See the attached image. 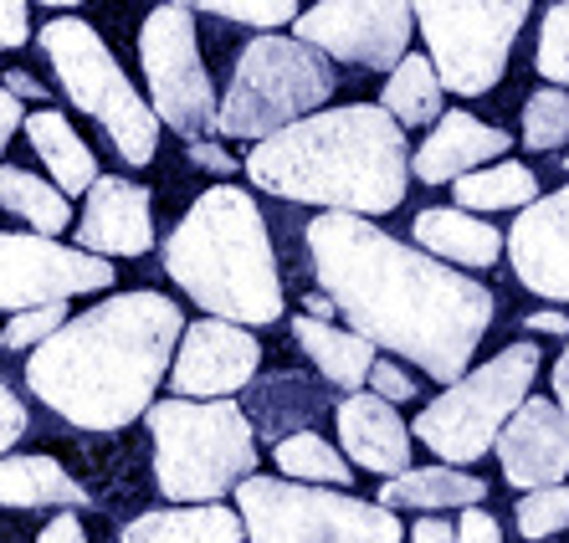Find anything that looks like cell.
Instances as JSON below:
<instances>
[{"label":"cell","mask_w":569,"mask_h":543,"mask_svg":"<svg viewBox=\"0 0 569 543\" xmlns=\"http://www.w3.org/2000/svg\"><path fill=\"white\" fill-rule=\"evenodd\" d=\"M272 462L292 482H323V487H349L355 482V462L318 431H282L278 446H272Z\"/></svg>","instance_id":"f1b7e54d"},{"label":"cell","mask_w":569,"mask_h":543,"mask_svg":"<svg viewBox=\"0 0 569 543\" xmlns=\"http://www.w3.org/2000/svg\"><path fill=\"white\" fill-rule=\"evenodd\" d=\"M139 62H144L149 108L159 113V123L180 133L186 144L206 139L216 129V88L200 62L196 16L186 6L159 0V11H149V21L139 27Z\"/></svg>","instance_id":"8fae6325"},{"label":"cell","mask_w":569,"mask_h":543,"mask_svg":"<svg viewBox=\"0 0 569 543\" xmlns=\"http://www.w3.org/2000/svg\"><path fill=\"white\" fill-rule=\"evenodd\" d=\"M370 390L380 400H390V405H400V400H416V380L400 370L396 359H375V364H370Z\"/></svg>","instance_id":"e575fe53"},{"label":"cell","mask_w":569,"mask_h":543,"mask_svg":"<svg viewBox=\"0 0 569 543\" xmlns=\"http://www.w3.org/2000/svg\"><path fill=\"white\" fill-rule=\"evenodd\" d=\"M303 313H313V319H339V313H333V298H329V292H313V298L303 303Z\"/></svg>","instance_id":"bcb514c9"},{"label":"cell","mask_w":569,"mask_h":543,"mask_svg":"<svg viewBox=\"0 0 569 543\" xmlns=\"http://www.w3.org/2000/svg\"><path fill=\"white\" fill-rule=\"evenodd\" d=\"M164 272L211 319L247 329L282 319L278 252L262 205L237 185H211L164 237Z\"/></svg>","instance_id":"277c9868"},{"label":"cell","mask_w":569,"mask_h":543,"mask_svg":"<svg viewBox=\"0 0 569 543\" xmlns=\"http://www.w3.org/2000/svg\"><path fill=\"white\" fill-rule=\"evenodd\" d=\"M411 543H457V523H447V517H421V523H411Z\"/></svg>","instance_id":"b9f144b4"},{"label":"cell","mask_w":569,"mask_h":543,"mask_svg":"<svg viewBox=\"0 0 569 543\" xmlns=\"http://www.w3.org/2000/svg\"><path fill=\"white\" fill-rule=\"evenodd\" d=\"M119 543H247V523L226 503H174L123 523Z\"/></svg>","instance_id":"44dd1931"},{"label":"cell","mask_w":569,"mask_h":543,"mask_svg":"<svg viewBox=\"0 0 569 543\" xmlns=\"http://www.w3.org/2000/svg\"><path fill=\"white\" fill-rule=\"evenodd\" d=\"M103 288H113V257L57 247L41 231H0V313L72 303L82 292Z\"/></svg>","instance_id":"4fadbf2b"},{"label":"cell","mask_w":569,"mask_h":543,"mask_svg":"<svg viewBox=\"0 0 569 543\" xmlns=\"http://www.w3.org/2000/svg\"><path fill=\"white\" fill-rule=\"evenodd\" d=\"M339 88V72L318 47L298 37H267L247 41L231 72V88L216 103V133L221 139H267V133L288 129L303 113L323 108Z\"/></svg>","instance_id":"8992f818"},{"label":"cell","mask_w":569,"mask_h":543,"mask_svg":"<svg viewBox=\"0 0 569 543\" xmlns=\"http://www.w3.org/2000/svg\"><path fill=\"white\" fill-rule=\"evenodd\" d=\"M523 329H529V333H555V339H565V333H569V319L559 313V308H539V313H529V319H523Z\"/></svg>","instance_id":"7bdbcfd3"},{"label":"cell","mask_w":569,"mask_h":543,"mask_svg":"<svg viewBox=\"0 0 569 543\" xmlns=\"http://www.w3.org/2000/svg\"><path fill=\"white\" fill-rule=\"evenodd\" d=\"M72 319L67 313V303H37V308H21L11 323H6V333H0V344L6 349H37L47 333H57L62 323Z\"/></svg>","instance_id":"836d02e7"},{"label":"cell","mask_w":569,"mask_h":543,"mask_svg":"<svg viewBox=\"0 0 569 543\" xmlns=\"http://www.w3.org/2000/svg\"><path fill=\"white\" fill-rule=\"evenodd\" d=\"M144 421L154 441V487L170 503H221L257 472V425L237 400H154Z\"/></svg>","instance_id":"5b68a950"},{"label":"cell","mask_w":569,"mask_h":543,"mask_svg":"<svg viewBox=\"0 0 569 543\" xmlns=\"http://www.w3.org/2000/svg\"><path fill=\"white\" fill-rule=\"evenodd\" d=\"M555 405L569 415V344H565V354L555 359Z\"/></svg>","instance_id":"ee69618b"},{"label":"cell","mask_w":569,"mask_h":543,"mask_svg":"<svg viewBox=\"0 0 569 543\" xmlns=\"http://www.w3.org/2000/svg\"><path fill=\"white\" fill-rule=\"evenodd\" d=\"M247 180L278 200L349 215H390L411 185V144L380 103L313 108L257 139Z\"/></svg>","instance_id":"3957f363"},{"label":"cell","mask_w":569,"mask_h":543,"mask_svg":"<svg viewBox=\"0 0 569 543\" xmlns=\"http://www.w3.org/2000/svg\"><path fill=\"white\" fill-rule=\"evenodd\" d=\"M164 6H186V11H211L221 21H237V27H288L298 16V0H164Z\"/></svg>","instance_id":"1f68e13d"},{"label":"cell","mask_w":569,"mask_h":543,"mask_svg":"<svg viewBox=\"0 0 569 543\" xmlns=\"http://www.w3.org/2000/svg\"><path fill=\"white\" fill-rule=\"evenodd\" d=\"M533 72L555 88H569V0H555L539 21V52H533Z\"/></svg>","instance_id":"d6a6232c"},{"label":"cell","mask_w":569,"mask_h":543,"mask_svg":"<svg viewBox=\"0 0 569 543\" xmlns=\"http://www.w3.org/2000/svg\"><path fill=\"white\" fill-rule=\"evenodd\" d=\"M411 237L421 252L441 257L451 267H472V272H488L503 257V231L492 221H482L477 211H462V205H431V211H421L411 225Z\"/></svg>","instance_id":"ffe728a7"},{"label":"cell","mask_w":569,"mask_h":543,"mask_svg":"<svg viewBox=\"0 0 569 543\" xmlns=\"http://www.w3.org/2000/svg\"><path fill=\"white\" fill-rule=\"evenodd\" d=\"M37 543H88V533H82V517L78 513H57L52 523L37 533Z\"/></svg>","instance_id":"60d3db41"},{"label":"cell","mask_w":569,"mask_h":543,"mask_svg":"<svg viewBox=\"0 0 569 543\" xmlns=\"http://www.w3.org/2000/svg\"><path fill=\"white\" fill-rule=\"evenodd\" d=\"M190 164H200V170H211V174H231L241 170L231 154H226L221 144H211V139H190Z\"/></svg>","instance_id":"f35d334b"},{"label":"cell","mask_w":569,"mask_h":543,"mask_svg":"<svg viewBox=\"0 0 569 543\" xmlns=\"http://www.w3.org/2000/svg\"><path fill=\"white\" fill-rule=\"evenodd\" d=\"M31 41V0H0V52Z\"/></svg>","instance_id":"d590c367"},{"label":"cell","mask_w":569,"mask_h":543,"mask_svg":"<svg viewBox=\"0 0 569 543\" xmlns=\"http://www.w3.org/2000/svg\"><path fill=\"white\" fill-rule=\"evenodd\" d=\"M513 278L549 303H569V185L533 195L503 241Z\"/></svg>","instance_id":"9a60e30c"},{"label":"cell","mask_w":569,"mask_h":543,"mask_svg":"<svg viewBox=\"0 0 569 543\" xmlns=\"http://www.w3.org/2000/svg\"><path fill=\"white\" fill-rule=\"evenodd\" d=\"M333 425H339V446H345V456L355 466H365V472H380V477H390V472H400V466H411V425L396 415V405L390 400H380L370 390H349L345 400H339V411H333Z\"/></svg>","instance_id":"ac0fdd59"},{"label":"cell","mask_w":569,"mask_h":543,"mask_svg":"<svg viewBox=\"0 0 569 543\" xmlns=\"http://www.w3.org/2000/svg\"><path fill=\"white\" fill-rule=\"evenodd\" d=\"M6 88H11L16 98H41V82L27 78V72H6Z\"/></svg>","instance_id":"f6af8a7d"},{"label":"cell","mask_w":569,"mask_h":543,"mask_svg":"<svg viewBox=\"0 0 569 543\" xmlns=\"http://www.w3.org/2000/svg\"><path fill=\"white\" fill-rule=\"evenodd\" d=\"M482 497H488V482L462 472V466H451V462L400 466V472H390V482L380 487L385 507H421V513H441V507L462 513V507L482 503Z\"/></svg>","instance_id":"7402d4cb"},{"label":"cell","mask_w":569,"mask_h":543,"mask_svg":"<svg viewBox=\"0 0 569 543\" xmlns=\"http://www.w3.org/2000/svg\"><path fill=\"white\" fill-rule=\"evenodd\" d=\"M513 523L529 543H543L569 529V482H549V487H529L513 507Z\"/></svg>","instance_id":"4dcf8cb0"},{"label":"cell","mask_w":569,"mask_h":543,"mask_svg":"<svg viewBox=\"0 0 569 543\" xmlns=\"http://www.w3.org/2000/svg\"><path fill=\"white\" fill-rule=\"evenodd\" d=\"M0 349H6V344H0Z\"/></svg>","instance_id":"c3c4849f"},{"label":"cell","mask_w":569,"mask_h":543,"mask_svg":"<svg viewBox=\"0 0 569 543\" xmlns=\"http://www.w3.org/2000/svg\"><path fill=\"white\" fill-rule=\"evenodd\" d=\"M78 247L98 257H144L154 247V211L149 190L123 174H98L82 200Z\"/></svg>","instance_id":"e0dca14e"},{"label":"cell","mask_w":569,"mask_h":543,"mask_svg":"<svg viewBox=\"0 0 569 543\" xmlns=\"http://www.w3.org/2000/svg\"><path fill=\"white\" fill-rule=\"evenodd\" d=\"M441 103H447V88H441L437 67H431L426 52H406L396 67H390L380 108L400 123V129H426V123H437Z\"/></svg>","instance_id":"484cf974"},{"label":"cell","mask_w":569,"mask_h":543,"mask_svg":"<svg viewBox=\"0 0 569 543\" xmlns=\"http://www.w3.org/2000/svg\"><path fill=\"white\" fill-rule=\"evenodd\" d=\"M0 507H88V487L67 477L52 456L0 451Z\"/></svg>","instance_id":"d4e9b609"},{"label":"cell","mask_w":569,"mask_h":543,"mask_svg":"<svg viewBox=\"0 0 569 543\" xmlns=\"http://www.w3.org/2000/svg\"><path fill=\"white\" fill-rule=\"evenodd\" d=\"M262 370V344H257L247 323L231 319H206L180 329V344L170 359V390L190 400H216V395H237L257 380Z\"/></svg>","instance_id":"5bb4252c"},{"label":"cell","mask_w":569,"mask_h":543,"mask_svg":"<svg viewBox=\"0 0 569 543\" xmlns=\"http://www.w3.org/2000/svg\"><path fill=\"white\" fill-rule=\"evenodd\" d=\"M27 405H21V400H16V390H6V384H0V451H11L16 441L27 436Z\"/></svg>","instance_id":"74e56055"},{"label":"cell","mask_w":569,"mask_h":543,"mask_svg":"<svg viewBox=\"0 0 569 543\" xmlns=\"http://www.w3.org/2000/svg\"><path fill=\"white\" fill-rule=\"evenodd\" d=\"M180 329L186 313L164 292H113L31 349V395L82 431H123L154 405Z\"/></svg>","instance_id":"7a4b0ae2"},{"label":"cell","mask_w":569,"mask_h":543,"mask_svg":"<svg viewBox=\"0 0 569 543\" xmlns=\"http://www.w3.org/2000/svg\"><path fill=\"white\" fill-rule=\"evenodd\" d=\"M237 513L252 543H400L406 529L385 503H365L323 482H278L247 472L237 482Z\"/></svg>","instance_id":"52a82bcc"},{"label":"cell","mask_w":569,"mask_h":543,"mask_svg":"<svg viewBox=\"0 0 569 543\" xmlns=\"http://www.w3.org/2000/svg\"><path fill=\"white\" fill-rule=\"evenodd\" d=\"M0 205L11 215H21L41 237H62L67 225H72V205H67L62 190L47 185L31 170H16V164H0Z\"/></svg>","instance_id":"83f0119b"},{"label":"cell","mask_w":569,"mask_h":543,"mask_svg":"<svg viewBox=\"0 0 569 543\" xmlns=\"http://www.w3.org/2000/svg\"><path fill=\"white\" fill-rule=\"evenodd\" d=\"M41 6H82V0H41Z\"/></svg>","instance_id":"7dc6e473"},{"label":"cell","mask_w":569,"mask_h":543,"mask_svg":"<svg viewBox=\"0 0 569 543\" xmlns=\"http://www.w3.org/2000/svg\"><path fill=\"white\" fill-rule=\"evenodd\" d=\"M318 288L333 298V313L375 349L411 359L431 380L451 384L472 364L482 333L492 329L498 298L451 262L406 247L375 225V215L323 211L308 225Z\"/></svg>","instance_id":"6da1fadb"},{"label":"cell","mask_w":569,"mask_h":543,"mask_svg":"<svg viewBox=\"0 0 569 543\" xmlns=\"http://www.w3.org/2000/svg\"><path fill=\"white\" fill-rule=\"evenodd\" d=\"M41 52L52 62L62 93L103 123V133L113 139V149L123 154V164H149L159 149V113L133 93V82L123 78V67L113 62L108 41L98 37L88 21L78 16H57L41 27Z\"/></svg>","instance_id":"9c48e42d"},{"label":"cell","mask_w":569,"mask_h":543,"mask_svg":"<svg viewBox=\"0 0 569 543\" xmlns=\"http://www.w3.org/2000/svg\"><path fill=\"white\" fill-rule=\"evenodd\" d=\"M292 339H298V349L313 359V370L323 374L329 384H339V390H359V384L370 380L375 344L365 339V333L333 329L329 319L303 313V319H292Z\"/></svg>","instance_id":"cb8c5ba5"},{"label":"cell","mask_w":569,"mask_h":543,"mask_svg":"<svg viewBox=\"0 0 569 543\" xmlns=\"http://www.w3.org/2000/svg\"><path fill=\"white\" fill-rule=\"evenodd\" d=\"M508 149H513V133L508 129H492V123L472 119L462 108H451V113H441L431 123L426 144L411 154V174L421 185H451L457 174L477 170V164L503 160Z\"/></svg>","instance_id":"d6986e66"},{"label":"cell","mask_w":569,"mask_h":543,"mask_svg":"<svg viewBox=\"0 0 569 543\" xmlns=\"http://www.w3.org/2000/svg\"><path fill=\"white\" fill-rule=\"evenodd\" d=\"M457 543H503V529L492 523V513H482V503H472L457 517Z\"/></svg>","instance_id":"8d00e7d4"},{"label":"cell","mask_w":569,"mask_h":543,"mask_svg":"<svg viewBox=\"0 0 569 543\" xmlns=\"http://www.w3.org/2000/svg\"><path fill=\"white\" fill-rule=\"evenodd\" d=\"M569 144V88H539L523 103V149L529 154H555Z\"/></svg>","instance_id":"f546056e"},{"label":"cell","mask_w":569,"mask_h":543,"mask_svg":"<svg viewBox=\"0 0 569 543\" xmlns=\"http://www.w3.org/2000/svg\"><path fill=\"white\" fill-rule=\"evenodd\" d=\"M539 359H543L539 344L523 339V344H508L503 354H492L488 364L462 370L411 421V436L421 441V446H431L441 462H451V466L482 462L492 451V441H498V431H503V421L533 390Z\"/></svg>","instance_id":"ba28073f"},{"label":"cell","mask_w":569,"mask_h":543,"mask_svg":"<svg viewBox=\"0 0 569 543\" xmlns=\"http://www.w3.org/2000/svg\"><path fill=\"white\" fill-rule=\"evenodd\" d=\"M21 119H27V108H21V98L0 82V154H6V144L16 139V129H21Z\"/></svg>","instance_id":"ab89813d"},{"label":"cell","mask_w":569,"mask_h":543,"mask_svg":"<svg viewBox=\"0 0 569 543\" xmlns=\"http://www.w3.org/2000/svg\"><path fill=\"white\" fill-rule=\"evenodd\" d=\"M411 0H318L292 16V37L318 47L329 62L390 72L411 52Z\"/></svg>","instance_id":"7c38bea8"},{"label":"cell","mask_w":569,"mask_h":543,"mask_svg":"<svg viewBox=\"0 0 569 543\" xmlns=\"http://www.w3.org/2000/svg\"><path fill=\"white\" fill-rule=\"evenodd\" d=\"M21 129H27L31 149H37L47 174H52V185L62 195H88V185L98 180V160H93V149L82 144V133L67 123V113L37 108V113L21 119Z\"/></svg>","instance_id":"603a6c76"},{"label":"cell","mask_w":569,"mask_h":543,"mask_svg":"<svg viewBox=\"0 0 569 543\" xmlns=\"http://www.w3.org/2000/svg\"><path fill=\"white\" fill-rule=\"evenodd\" d=\"M533 195H539V174H533L529 164H518V160L477 164V170H467V174L451 180V200H457L462 211H477V215L523 211Z\"/></svg>","instance_id":"4316f807"},{"label":"cell","mask_w":569,"mask_h":543,"mask_svg":"<svg viewBox=\"0 0 569 543\" xmlns=\"http://www.w3.org/2000/svg\"><path fill=\"white\" fill-rule=\"evenodd\" d=\"M411 11L441 88L457 98H482L503 82L533 0H411Z\"/></svg>","instance_id":"30bf717a"},{"label":"cell","mask_w":569,"mask_h":543,"mask_svg":"<svg viewBox=\"0 0 569 543\" xmlns=\"http://www.w3.org/2000/svg\"><path fill=\"white\" fill-rule=\"evenodd\" d=\"M492 451H498V466H503V477L518 492L565 482L569 477V415L559 411L555 400H539L529 390L523 405L503 421Z\"/></svg>","instance_id":"2e32d148"}]
</instances>
